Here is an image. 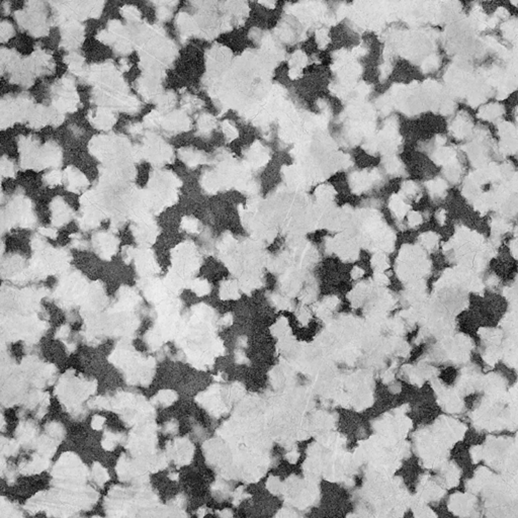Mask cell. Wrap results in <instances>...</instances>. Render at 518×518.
Returning a JSON list of instances; mask_svg holds the SVG:
<instances>
[{
  "mask_svg": "<svg viewBox=\"0 0 518 518\" xmlns=\"http://www.w3.org/2000/svg\"><path fill=\"white\" fill-rule=\"evenodd\" d=\"M62 179H63L62 173L60 171H58V170H53V171L49 172L47 175H45V177H44L45 182L48 184V186H51L52 188L56 187V186H58V184H60Z\"/></svg>",
  "mask_w": 518,
  "mask_h": 518,
  "instance_id": "11",
  "label": "cell"
},
{
  "mask_svg": "<svg viewBox=\"0 0 518 518\" xmlns=\"http://www.w3.org/2000/svg\"><path fill=\"white\" fill-rule=\"evenodd\" d=\"M104 422V419L100 416H96L95 419L92 420V427L95 429H100L102 427V424Z\"/></svg>",
  "mask_w": 518,
  "mask_h": 518,
  "instance_id": "19",
  "label": "cell"
},
{
  "mask_svg": "<svg viewBox=\"0 0 518 518\" xmlns=\"http://www.w3.org/2000/svg\"><path fill=\"white\" fill-rule=\"evenodd\" d=\"M117 441H118V438L114 434L106 435L102 442V446L106 451H113L117 446Z\"/></svg>",
  "mask_w": 518,
  "mask_h": 518,
  "instance_id": "15",
  "label": "cell"
},
{
  "mask_svg": "<svg viewBox=\"0 0 518 518\" xmlns=\"http://www.w3.org/2000/svg\"><path fill=\"white\" fill-rule=\"evenodd\" d=\"M13 32V29L9 23L3 22L1 24V39L2 42H5L6 39H9Z\"/></svg>",
  "mask_w": 518,
  "mask_h": 518,
  "instance_id": "16",
  "label": "cell"
},
{
  "mask_svg": "<svg viewBox=\"0 0 518 518\" xmlns=\"http://www.w3.org/2000/svg\"><path fill=\"white\" fill-rule=\"evenodd\" d=\"M62 35V43H64V47L73 49L82 43L83 28L75 22H68L64 25Z\"/></svg>",
  "mask_w": 518,
  "mask_h": 518,
  "instance_id": "2",
  "label": "cell"
},
{
  "mask_svg": "<svg viewBox=\"0 0 518 518\" xmlns=\"http://www.w3.org/2000/svg\"><path fill=\"white\" fill-rule=\"evenodd\" d=\"M92 477H94L95 482L98 485H103L108 480V475L105 469H103L99 464H95L92 468Z\"/></svg>",
  "mask_w": 518,
  "mask_h": 518,
  "instance_id": "10",
  "label": "cell"
},
{
  "mask_svg": "<svg viewBox=\"0 0 518 518\" xmlns=\"http://www.w3.org/2000/svg\"><path fill=\"white\" fill-rule=\"evenodd\" d=\"M64 178L66 180L67 189L70 192L77 193L88 186V180L86 177L78 169L74 167H68L65 170Z\"/></svg>",
  "mask_w": 518,
  "mask_h": 518,
  "instance_id": "5",
  "label": "cell"
},
{
  "mask_svg": "<svg viewBox=\"0 0 518 518\" xmlns=\"http://www.w3.org/2000/svg\"><path fill=\"white\" fill-rule=\"evenodd\" d=\"M1 170L3 176H13L14 175V166L13 163L10 162L5 157L2 158L1 162Z\"/></svg>",
  "mask_w": 518,
  "mask_h": 518,
  "instance_id": "14",
  "label": "cell"
},
{
  "mask_svg": "<svg viewBox=\"0 0 518 518\" xmlns=\"http://www.w3.org/2000/svg\"><path fill=\"white\" fill-rule=\"evenodd\" d=\"M52 209H53V219L56 222V224L61 225L64 224L65 222L69 219L70 210L68 206L65 203V201L61 197H56L52 202Z\"/></svg>",
  "mask_w": 518,
  "mask_h": 518,
  "instance_id": "7",
  "label": "cell"
},
{
  "mask_svg": "<svg viewBox=\"0 0 518 518\" xmlns=\"http://www.w3.org/2000/svg\"><path fill=\"white\" fill-rule=\"evenodd\" d=\"M183 226L187 230H193L194 231L196 228V223H195V221L194 219L186 218L183 221Z\"/></svg>",
  "mask_w": 518,
  "mask_h": 518,
  "instance_id": "18",
  "label": "cell"
},
{
  "mask_svg": "<svg viewBox=\"0 0 518 518\" xmlns=\"http://www.w3.org/2000/svg\"><path fill=\"white\" fill-rule=\"evenodd\" d=\"M172 450V455L175 456V462L179 465L190 464L193 457V447L188 440H177Z\"/></svg>",
  "mask_w": 518,
  "mask_h": 518,
  "instance_id": "6",
  "label": "cell"
},
{
  "mask_svg": "<svg viewBox=\"0 0 518 518\" xmlns=\"http://www.w3.org/2000/svg\"><path fill=\"white\" fill-rule=\"evenodd\" d=\"M170 14H171V11L167 7H164V6L159 7V9L157 11V16H158L159 20H161V21L168 20Z\"/></svg>",
  "mask_w": 518,
  "mask_h": 518,
  "instance_id": "17",
  "label": "cell"
},
{
  "mask_svg": "<svg viewBox=\"0 0 518 518\" xmlns=\"http://www.w3.org/2000/svg\"><path fill=\"white\" fill-rule=\"evenodd\" d=\"M198 130L201 132H208L215 125V121L210 116H201L198 120Z\"/></svg>",
  "mask_w": 518,
  "mask_h": 518,
  "instance_id": "13",
  "label": "cell"
},
{
  "mask_svg": "<svg viewBox=\"0 0 518 518\" xmlns=\"http://www.w3.org/2000/svg\"><path fill=\"white\" fill-rule=\"evenodd\" d=\"M179 156L180 159L190 167H195L197 164L205 161V158H203L201 153L191 149V148H182L179 150Z\"/></svg>",
  "mask_w": 518,
  "mask_h": 518,
  "instance_id": "8",
  "label": "cell"
},
{
  "mask_svg": "<svg viewBox=\"0 0 518 518\" xmlns=\"http://www.w3.org/2000/svg\"><path fill=\"white\" fill-rule=\"evenodd\" d=\"M161 126L163 127L165 131H167L169 133H172V132L176 133L179 131H186V130L188 131L191 127V123L188 117L183 113L175 112V113L169 114L167 117H165V118L162 117Z\"/></svg>",
  "mask_w": 518,
  "mask_h": 518,
  "instance_id": "4",
  "label": "cell"
},
{
  "mask_svg": "<svg viewBox=\"0 0 518 518\" xmlns=\"http://www.w3.org/2000/svg\"><path fill=\"white\" fill-rule=\"evenodd\" d=\"M89 114V121L97 129L106 131L116 124V117L108 108L97 107L91 110Z\"/></svg>",
  "mask_w": 518,
  "mask_h": 518,
  "instance_id": "3",
  "label": "cell"
},
{
  "mask_svg": "<svg viewBox=\"0 0 518 518\" xmlns=\"http://www.w3.org/2000/svg\"><path fill=\"white\" fill-rule=\"evenodd\" d=\"M121 13L130 21H138L140 12L138 8L132 5H126L121 9Z\"/></svg>",
  "mask_w": 518,
  "mask_h": 518,
  "instance_id": "12",
  "label": "cell"
},
{
  "mask_svg": "<svg viewBox=\"0 0 518 518\" xmlns=\"http://www.w3.org/2000/svg\"><path fill=\"white\" fill-rule=\"evenodd\" d=\"M66 62L68 63V66L70 70L77 75H81L83 73V58L79 55L72 54L71 56H67Z\"/></svg>",
  "mask_w": 518,
  "mask_h": 518,
  "instance_id": "9",
  "label": "cell"
},
{
  "mask_svg": "<svg viewBox=\"0 0 518 518\" xmlns=\"http://www.w3.org/2000/svg\"><path fill=\"white\" fill-rule=\"evenodd\" d=\"M141 151L142 155L153 164L171 163L173 160L171 147L156 136L147 138V140H145V148Z\"/></svg>",
  "mask_w": 518,
  "mask_h": 518,
  "instance_id": "1",
  "label": "cell"
}]
</instances>
